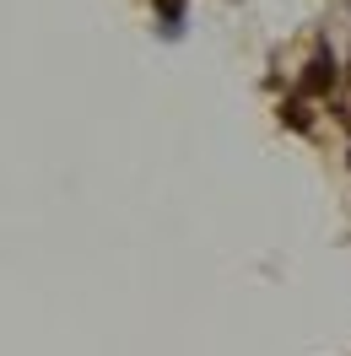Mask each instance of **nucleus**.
Returning <instances> with one entry per match:
<instances>
[{
  "label": "nucleus",
  "instance_id": "obj_1",
  "mask_svg": "<svg viewBox=\"0 0 351 356\" xmlns=\"http://www.w3.org/2000/svg\"><path fill=\"white\" fill-rule=\"evenodd\" d=\"M329 87H335V54L319 49V54L308 60V70H303V92H308V97H325Z\"/></svg>",
  "mask_w": 351,
  "mask_h": 356
},
{
  "label": "nucleus",
  "instance_id": "obj_3",
  "mask_svg": "<svg viewBox=\"0 0 351 356\" xmlns=\"http://www.w3.org/2000/svg\"><path fill=\"white\" fill-rule=\"evenodd\" d=\"M281 119H286V124H292V130H308V124H313L303 103H286V108H281Z\"/></svg>",
  "mask_w": 351,
  "mask_h": 356
},
{
  "label": "nucleus",
  "instance_id": "obj_2",
  "mask_svg": "<svg viewBox=\"0 0 351 356\" xmlns=\"http://www.w3.org/2000/svg\"><path fill=\"white\" fill-rule=\"evenodd\" d=\"M157 11H162V33H168V38H178V33H184V0H157Z\"/></svg>",
  "mask_w": 351,
  "mask_h": 356
}]
</instances>
